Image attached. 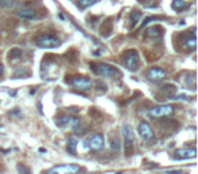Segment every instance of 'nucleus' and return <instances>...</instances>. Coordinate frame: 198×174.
<instances>
[{"label":"nucleus","instance_id":"15","mask_svg":"<svg viewBox=\"0 0 198 174\" xmlns=\"http://www.w3.org/2000/svg\"><path fill=\"white\" fill-rule=\"evenodd\" d=\"M77 139L73 137V136H71V137H68V141H67V150H68L69 154H72V155H75L76 154V147H77Z\"/></svg>","mask_w":198,"mask_h":174},{"label":"nucleus","instance_id":"17","mask_svg":"<svg viewBox=\"0 0 198 174\" xmlns=\"http://www.w3.org/2000/svg\"><path fill=\"white\" fill-rule=\"evenodd\" d=\"M95 3H97V0H77V5H79V8H81V10H86V8L91 7Z\"/></svg>","mask_w":198,"mask_h":174},{"label":"nucleus","instance_id":"8","mask_svg":"<svg viewBox=\"0 0 198 174\" xmlns=\"http://www.w3.org/2000/svg\"><path fill=\"white\" fill-rule=\"evenodd\" d=\"M71 85L75 87V89L80 90V91H84V90H88L90 87L92 86V82L91 79H88V78L86 76H73L71 80Z\"/></svg>","mask_w":198,"mask_h":174},{"label":"nucleus","instance_id":"4","mask_svg":"<svg viewBox=\"0 0 198 174\" xmlns=\"http://www.w3.org/2000/svg\"><path fill=\"white\" fill-rule=\"evenodd\" d=\"M175 112V106L174 105H159L155 108L149 109L148 114L153 118H163V117H170Z\"/></svg>","mask_w":198,"mask_h":174},{"label":"nucleus","instance_id":"6","mask_svg":"<svg viewBox=\"0 0 198 174\" xmlns=\"http://www.w3.org/2000/svg\"><path fill=\"white\" fill-rule=\"evenodd\" d=\"M37 44H38L39 48H43V49H52V48H57L60 46V38H57L56 36L53 34H42L37 38Z\"/></svg>","mask_w":198,"mask_h":174},{"label":"nucleus","instance_id":"23","mask_svg":"<svg viewBox=\"0 0 198 174\" xmlns=\"http://www.w3.org/2000/svg\"><path fill=\"white\" fill-rule=\"evenodd\" d=\"M166 174H185V173L182 170H168V172H166Z\"/></svg>","mask_w":198,"mask_h":174},{"label":"nucleus","instance_id":"2","mask_svg":"<svg viewBox=\"0 0 198 174\" xmlns=\"http://www.w3.org/2000/svg\"><path fill=\"white\" fill-rule=\"evenodd\" d=\"M122 136H124L125 155L129 156L133 154V146H135V133H133V128L129 124H124L122 125Z\"/></svg>","mask_w":198,"mask_h":174},{"label":"nucleus","instance_id":"7","mask_svg":"<svg viewBox=\"0 0 198 174\" xmlns=\"http://www.w3.org/2000/svg\"><path fill=\"white\" fill-rule=\"evenodd\" d=\"M103 146H104V137L102 133H95L84 143V147L90 148L91 151H101L103 148Z\"/></svg>","mask_w":198,"mask_h":174},{"label":"nucleus","instance_id":"21","mask_svg":"<svg viewBox=\"0 0 198 174\" xmlns=\"http://www.w3.org/2000/svg\"><path fill=\"white\" fill-rule=\"evenodd\" d=\"M16 169H18L19 174H31V172L29 170V167H26L25 165H22V163H19L18 166H16Z\"/></svg>","mask_w":198,"mask_h":174},{"label":"nucleus","instance_id":"18","mask_svg":"<svg viewBox=\"0 0 198 174\" xmlns=\"http://www.w3.org/2000/svg\"><path fill=\"white\" fill-rule=\"evenodd\" d=\"M20 56H22V50H20L19 48H14L10 50V60L11 61H12V60L15 61V60L20 59Z\"/></svg>","mask_w":198,"mask_h":174},{"label":"nucleus","instance_id":"9","mask_svg":"<svg viewBox=\"0 0 198 174\" xmlns=\"http://www.w3.org/2000/svg\"><path fill=\"white\" fill-rule=\"evenodd\" d=\"M197 156V151L194 147H190V148H178L174 152V158L175 159H194Z\"/></svg>","mask_w":198,"mask_h":174},{"label":"nucleus","instance_id":"25","mask_svg":"<svg viewBox=\"0 0 198 174\" xmlns=\"http://www.w3.org/2000/svg\"><path fill=\"white\" fill-rule=\"evenodd\" d=\"M38 151H39L41 154H43V152H45V148H39V150H38Z\"/></svg>","mask_w":198,"mask_h":174},{"label":"nucleus","instance_id":"11","mask_svg":"<svg viewBox=\"0 0 198 174\" xmlns=\"http://www.w3.org/2000/svg\"><path fill=\"white\" fill-rule=\"evenodd\" d=\"M166 76H167L166 71L159 68V67H153V68H149L147 71V78L149 80H152V82H160V80H163Z\"/></svg>","mask_w":198,"mask_h":174},{"label":"nucleus","instance_id":"20","mask_svg":"<svg viewBox=\"0 0 198 174\" xmlns=\"http://www.w3.org/2000/svg\"><path fill=\"white\" fill-rule=\"evenodd\" d=\"M132 23H133V27H135L136 25H137V22L140 21V18H141V12H138V11H133L132 12Z\"/></svg>","mask_w":198,"mask_h":174},{"label":"nucleus","instance_id":"5","mask_svg":"<svg viewBox=\"0 0 198 174\" xmlns=\"http://www.w3.org/2000/svg\"><path fill=\"white\" fill-rule=\"evenodd\" d=\"M80 172V166L75 163H65V165H57L49 169L46 174H77Z\"/></svg>","mask_w":198,"mask_h":174},{"label":"nucleus","instance_id":"10","mask_svg":"<svg viewBox=\"0 0 198 174\" xmlns=\"http://www.w3.org/2000/svg\"><path fill=\"white\" fill-rule=\"evenodd\" d=\"M137 132L144 140H151V139L153 137V129H152V127L149 125V123H147V121H141V123L138 124Z\"/></svg>","mask_w":198,"mask_h":174},{"label":"nucleus","instance_id":"16","mask_svg":"<svg viewBox=\"0 0 198 174\" xmlns=\"http://www.w3.org/2000/svg\"><path fill=\"white\" fill-rule=\"evenodd\" d=\"M69 120H71V116L68 114H61L59 117H56V125L59 128H64V127L69 125Z\"/></svg>","mask_w":198,"mask_h":174},{"label":"nucleus","instance_id":"12","mask_svg":"<svg viewBox=\"0 0 198 174\" xmlns=\"http://www.w3.org/2000/svg\"><path fill=\"white\" fill-rule=\"evenodd\" d=\"M18 15L20 16L22 19H27V21H31L37 16V12L34 8H30V7H25V8H20L18 11Z\"/></svg>","mask_w":198,"mask_h":174},{"label":"nucleus","instance_id":"1","mask_svg":"<svg viewBox=\"0 0 198 174\" xmlns=\"http://www.w3.org/2000/svg\"><path fill=\"white\" fill-rule=\"evenodd\" d=\"M90 68L94 74L104 78H115L119 75V69L117 67L107 64V63H92V64H90Z\"/></svg>","mask_w":198,"mask_h":174},{"label":"nucleus","instance_id":"22","mask_svg":"<svg viewBox=\"0 0 198 174\" xmlns=\"http://www.w3.org/2000/svg\"><path fill=\"white\" fill-rule=\"evenodd\" d=\"M14 4H15L14 0H0V5L4 8H10V7H12Z\"/></svg>","mask_w":198,"mask_h":174},{"label":"nucleus","instance_id":"24","mask_svg":"<svg viewBox=\"0 0 198 174\" xmlns=\"http://www.w3.org/2000/svg\"><path fill=\"white\" fill-rule=\"evenodd\" d=\"M3 72H4V65L3 64H0V76L3 75Z\"/></svg>","mask_w":198,"mask_h":174},{"label":"nucleus","instance_id":"14","mask_svg":"<svg viewBox=\"0 0 198 174\" xmlns=\"http://www.w3.org/2000/svg\"><path fill=\"white\" fill-rule=\"evenodd\" d=\"M196 34H191L189 38H186L185 41H183V48L186 49V50H190V52H193V50H196Z\"/></svg>","mask_w":198,"mask_h":174},{"label":"nucleus","instance_id":"13","mask_svg":"<svg viewBox=\"0 0 198 174\" xmlns=\"http://www.w3.org/2000/svg\"><path fill=\"white\" fill-rule=\"evenodd\" d=\"M171 7H172L174 11H176V12H180V11L186 10V8L190 7V4H189L187 2H185V0H172V3H171Z\"/></svg>","mask_w":198,"mask_h":174},{"label":"nucleus","instance_id":"3","mask_svg":"<svg viewBox=\"0 0 198 174\" xmlns=\"http://www.w3.org/2000/svg\"><path fill=\"white\" fill-rule=\"evenodd\" d=\"M124 63L126 65V68L129 71H137L138 65H140V56L138 52L135 50V49H130V50H126L124 54Z\"/></svg>","mask_w":198,"mask_h":174},{"label":"nucleus","instance_id":"19","mask_svg":"<svg viewBox=\"0 0 198 174\" xmlns=\"http://www.w3.org/2000/svg\"><path fill=\"white\" fill-rule=\"evenodd\" d=\"M110 147H111V150H114V151H119V148H121V143H119V140L117 137H110Z\"/></svg>","mask_w":198,"mask_h":174}]
</instances>
